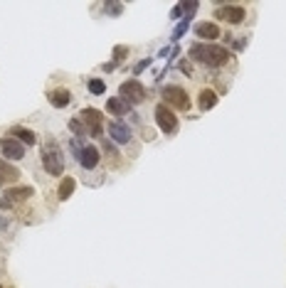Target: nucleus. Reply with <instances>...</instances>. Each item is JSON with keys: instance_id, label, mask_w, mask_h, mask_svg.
Segmentation results:
<instances>
[{"instance_id": "nucleus-1", "label": "nucleus", "mask_w": 286, "mask_h": 288, "mask_svg": "<svg viewBox=\"0 0 286 288\" xmlns=\"http://www.w3.org/2000/svg\"><path fill=\"white\" fill-rule=\"evenodd\" d=\"M188 55H190L192 62L205 64L210 69H220V67H225L229 59H232L229 50L220 47V44H210V42H195V44H190Z\"/></svg>"}, {"instance_id": "nucleus-2", "label": "nucleus", "mask_w": 286, "mask_h": 288, "mask_svg": "<svg viewBox=\"0 0 286 288\" xmlns=\"http://www.w3.org/2000/svg\"><path fill=\"white\" fill-rule=\"evenodd\" d=\"M42 165L50 175L64 173V155L55 138H45V143H42Z\"/></svg>"}, {"instance_id": "nucleus-3", "label": "nucleus", "mask_w": 286, "mask_h": 288, "mask_svg": "<svg viewBox=\"0 0 286 288\" xmlns=\"http://www.w3.org/2000/svg\"><path fill=\"white\" fill-rule=\"evenodd\" d=\"M163 104L166 106H173V109H178V111H188L190 109V96L188 91L183 89V86H178V84H168V86H163Z\"/></svg>"}, {"instance_id": "nucleus-4", "label": "nucleus", "mask_w": 286, "mask_h": 288, "mask_svg": "<svg viewBox=\"0 0 286 288\" xmlns=\"http://www.w3.org/2000/svg\"><path fill=\"white\" fill-rule=\"evenodd\" d=\"M155 126L163 131L166 135H173L178 133V128H180V121H178V116H175V111H173L171 106H166L163 101L155 106Z\"/></svg>"}, {"instance_id": "nucleus-5", "label": "nucleus", "mask_w": 286, "mask_h": 288, "mask_svg": "<svg viewBox=\"0 0 286 288\" xmlns=\"http://www.w3.org/2000/svg\"><path fill=\"white\" fill-rule=\"evenodd\" d=\"M146 86L138 81V79H129V81H124L121 86H118V99H124L129 106H134V104H143L146 101Z\"/></svg>"}, {"instance_id": "nucleus-6", "label": "nucleus", "mask_w": 286, "mask_h": 288, "mask_svg": "<svg viewBox=\"0 0 286 288\" xmlns=\"http://www.w3.org/2000/svg\"><path fill=\"white\" fill-rule=\"evenodd\" d=\"M81 123H84V128H87V133L99 138V135L104 133V116L99 109H92V106H87V109H81L79 116H76Z\"/></svg>"}, {"instance_id": "nucleus-7", "label": "nucleus", "mask_w": 286, "mask_h": 288, "mask_svg": "<svg viewBox=\"0 0 286 288\" xmlns=\"http://www.w3.org/2000/svg\"><path fill=\"white\" fill-rule=\"evenodd\" d=\"M72 148H74L76 160H79V165H81V168L94 170L96 165H99V160H101L99 148H94V146H84V148H79V140H72Z\"/></svg>"}, {"instance_id": "nucleus-8", "label": "nucleus", "mask_w": 286, "mask_h": 288, "mask_svg": "<svg viewBox=\"0 0 286 288\" xmlns=\"http://www.w3.org/2000/svg\"><path fill=\"white\" fill-rule=\"evenodd\" d=\"M215 15L220 20H225V22H229V25H242L244 18H247V10L242 5H220L215 10Z\"/></svg>"}, {"instance_id": "nucleus-9", "label": "nucleus", "mask_w": 286, "mask_h": 288, "mask_svg": "<svg viewBox=\"0 0 286 288\" xmlns=\"http://www.w3.org/2000/svg\"><path fill=\"white\" fill-rule=\"evenodd\" d=\"M25 153H27V148L20 140H15L13 135L0 140V155H5V160H22Z\"/></svg>"}, {"instance_id": "nucleus-10", "label": "nucleus", "mask_w": 286, "mask_h": 288, "mask_svg": "<svg viewBox=\"0 0 286 288\" xmlns=\"http://www.w3.org/2000/svg\"><path fill=\"white\" fill-rule=\"evenodd\" d=\"M20 175H22V173H20L15 165H10L5 158H0V187H8V185L18 182Z\"/></svg>"}, {"instance_id": "nucleus-11", "label": "nucleus", "mask_w": 286, "mask_h": 288, "mask_svg": "<svg viewBox=\"0 0 286 288\" xmlns=\"http://www.w3.org/2000/svg\"><path fill=\"white\" fill-rule=\"evenodd\" d=\"M109 135H111V140L121 143V146L131 143V128H129L126 123H121V121H114V123L109 126Z\"/></svg>"}, {"instance_id": "nucleus-12", "label": "nucleus", "mask_w": 286, "mask_h": 288, "mask_svg": "<svg viewBox=\"0 0 286 288\" xmlns=\"http://www.w3.org/2000/svg\"><path fill=\"white\" fill-rule=\"evenodd\" d=\"M47 101H50V106H55V109H64V106L72 104V91H69V89H52V91L47 94Z\"/></svg>"}, {"instance_id": "nucleus-13", "label": "nucleus", "mask_w": 286, "mask_h": 288, "mask_svg": "<svg viewBox=\"0 0 286 288\" xmlns=\"http://www.w3.org/2000/svg\"><path fill=\"white\" fill-rule=\"evenodd\" d=\"M195 35L202 39H208V42H212V39L222 37V30L215 25V22H197L195 25Z\"/></svg>"}, {"instance_id": "nucleus-14", "label": "nucleus", "mask_w": 286, "mask_h": 288, "mask_svg": "<svg viewBox=\"0 0 286 288\" xmlns=\"http://www.w3.org/2000/svg\"><path fill=\"white\" fill-rule=\"evenodd\" d=\"M217 101H220L217 91H212V89H200V94H197V109H200V111H210V109L217 106Z\"/></svg>"}, {"instance_id": "nucleus-15", "label": "nucleus", "mask_w": 286, "mask_h": 288, "mask_svg": "<svg viewBox=\"0 0 286 288\" xmlns=\"http://www.w3.org/2000/svg\"><path fill=\"white\" fill-rule=\"evenodd\" d=\"M106 111L111 116H134L131 106H129L124 99H118V96H111V99L106 101Z\"/></svg>"}, {"instance_id": "nucleus-16", "label": "nucleus", "mask_w": 286, "mask_h": 288, "mask_svg": "<svg viewBox=\"0 0 286 288\" xmlns=\"http://www.w3.org/2000/svg\"><path fill=\"white\" fill-rule=\"evenodd\" d=\"M10 135H15V140H20L25 148H27V146H35V143H37V135H35V131H30V128H22V126L13 128V131H10Z\"/></svg>"}, {"instance_id": "nucleus-17", "label": "nucleus", "mask_w": 286, "mask_h": 288, "mask_svg": "<svg viewBox=\"0 0 286 288\" xmlns=\"http://www.w3.org/2000/svg\"><path fill=\"white\" fill-rule=\"evenodd\" d=\"M32 195H35L32 187H13V190L5 192V200L13 205V202H25V200H30Z\"/></svg>"}, {"instance_id": "nucleus-18", "label": "nucleus", "mask_w": 286, "mask_h": 288, "mask_svg": "<svg viewBox=\"0 0 286 288\" xmlns=\"http://www.w3.org/2000/svg\"><path fill=\"white\" fill-rule=\"evenodd\" d=\"M74 187H76V182H74V177H64L62 182H59V187H57V197L64 202V200H69L72 197V192H74Z\"/></svg>"}, {"instance_id": "nucleus-19", "label": "nucleus", "mask_w": 286, "mask_h": 288, "mask_svg": "<svg viewBox=\"0 0 286 288\" xmlns=\"http://www.w3.org/2000/svg\"><path fill=\"white\" fill-rule=\"evenodd\" d=\"M87 86H89V91H92L94 96H101L104 91H106V84H104L101 79H89V84H87Z\"/></svg>"}, {"instance_id": "nucleus-20", "label": "nucleus", "mask_w": 286, "mask_h": 288, "mask_svg": "<svg viewBox=\"0 0 286 288\" xmlns=\"http://www.w3.org/2000/svg\"><path fill=\"white\" fill-rule=\"evenodd\" d=\"M69 131H72L76 138H84V135H87V128H84V123H81L79 118H72V121H69Z\"/></svg>"}, {"instance_id": "nucleus-21", "label": "nucleus", "mask_w": 286, "mask_h": 288, "mask_svg": "<svg viewBox=\"0 0 286 288\" xmlns=\"http://www.w3.org/2000/svg\"><path fill=\"white\" fill-rule=\"evenodd\" d=\"M183 5V15H185V20H190L195 13H197V8H200V3H180Z\"/></svg>"}, {"instance_id": "nucleus-22", "label": "nucleus", "mask_w": 286, "mask_h": 288, "mask_svg": "<svg viewBox=\"0 0 286 288\" xmlns=\"http://www.w3.org/2000/svg\"><path fill=\"white\" fill-rule=\"evenodd\" d=\"M188 25H190V20H183V22H180V25L173 30V39H175V42H178V39H180L183 35H185V32H188Z\"/></svg>"}, {"instance_id": "nucleus-23", "label": "nucleus", "mask_w": 286, "mask_h": 288, "mask_svg": "<svg viewBox=\"0 0 286 288\" xmlns=\"http://www.w3.org/2000/svg\"><path fill=\"white\" fill-rule=\"evenodd\" d=\"M126 55H129V47H114V64L116 62H121V59H126Z\"/></svg>"}, {"instance_id": "nucleus-24", "label": "nucleus", "mask_w": 286, "mask_h": 288, "mask_svg": "<svg viewBox=\"0 0 286 288\" xmlns=\"http://www.w3.org/2000/svg\"><path fill=\"white\" fill-rule=\"evenodd\" d=\"M104 10H106V13H111V15H118V13L124 10V5H121V3H106V5H104Z\"/></svg>"}, {"instance_id": "nucleus-25", "label": "nucleus", "mask_w": 286, "mask_h": 288, "mask_svg": "<svg viewBox=\"0 0 286 288\" xmlns=\"http://www.w3.org/2000/svg\"><path fill=\"white\" fill-rule=\"evenodd\" d=\"M148 67H151V59H143V62H138V64L134 67V74H141V72H143V69H148Z\"/></svg>"}, {"instance_id": "nucleus-26", "label": "nucleus", "mask_w": 286, "mask_h": 288, "mask_svg": "<svg viewBox=\"0 0 286 288\" xmlns=\"http://www.w3.org/2000/svg\"><path fill=\"white\" fill-rule=\"evenodd\" d=\"M180 15H183V5H180V3H178V5H175V8H173L171 18H173V20H180Z\"/></svg>"}, {"instance_id": "nucleus-27", "label": "nucleus", "mask_w": 286, "mask_h": 288, "mask_svg": "<svg viewBox=\"0 0 286 288\" xmlns=\"http://www.w3.org/2000/svg\"><path fill=\"white\" fill-rule=\"evenodd\" d=\"M180 72H185L188 77H192V67H190V62H180Z\"/></svg>"}, {"instance_id": "nucleus-28", "label": "nucleus", "mask_w": 286, "mask_h": 288, "mask_svg": "<svg viewBox=\"0 0 286 288\" xmlns=\"http://www.w3.org/2000/svg\"><path fill=\"white\" fill-rule=\"evenodd\" d=\"M232 44H234V50H244V47H247V39H244V37H242V39H234Z\"/></svg>"}, {"instance_id": "nucleus-29", "label": "nucleus", "mask_w": 286, "mask_h": 288, "mask_svg": "<svg viewBox=\"0 0 286 288\" xmlns=\"http://www.w3.org/2000/svg\"><path fill=\"white\" fill-rule=\"evenodd\" d=\"M0 288H3V286H0Z\"/></svg>"}]
</instances>
